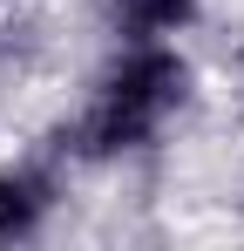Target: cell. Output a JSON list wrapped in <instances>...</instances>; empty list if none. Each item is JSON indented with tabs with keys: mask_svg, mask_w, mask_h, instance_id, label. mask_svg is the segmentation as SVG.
<instances>
[{
	"mask_svg": "<svg viewBox=\"0 0 244 251\" xmlns=\"http://www.w3.org/2000/svg\"><path fill=\"white\" fill-rule=\"evenodd\" d=\"M203 21V0H95L102 41H183Z\"/></svg>",
	"mask_w": 244,
	"mask_h": 251,
	"instance_id": "3",
	"label": "cell"
},
{
	"mask_svg": "<svg viewBox=\"0 0 244 251\" xmlns=\"http://www.w3.org/2000/svg\"><path fill=\"white\" fill-rule=\"evenodd\" d=\"M61 210V156H14L0 163V245H34Z\"/></svg>",
	"mask_w": 244,
	"mask_h": 251,
	"instance_id": "2",
	"label": "cell"
},
{
	"mask_svg": "<svg viewBox=\"0 0 244 251\" xmlns=\"http://www.w3.org/2000/svg\"><path fill=\"white\" fill-rule=\"evenodd\" d=\"M197 109V61L183 41H109L81 102L54 129L61 163H136Z\"/></svg>",
	"mask_w": 244,
	"mask_h": 251,
	"instance_id": "1",
	"label": "cell"
}]
</instances>
